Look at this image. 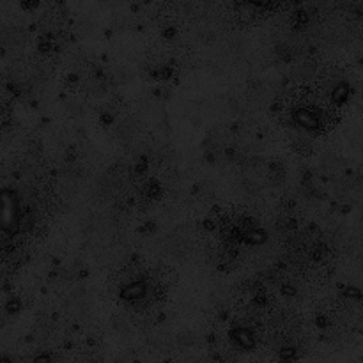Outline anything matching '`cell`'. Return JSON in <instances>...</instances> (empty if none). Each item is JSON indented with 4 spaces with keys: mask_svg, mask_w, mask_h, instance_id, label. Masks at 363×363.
<instances>
[{
    "mask_svg": "<svg viewBox=\"0 0 363 363\" xmlns=\"http://www.w3.org/2000/svg\"><path fill=\"white\" fill-rule=\"evenodd\" d=\"M21 227V204L16 191L0 190V233L14 236Z\"/></svg>",
    "mask_w": 363,
    "mask_h": 363,
    "instance_id": "6da1fadb",
    "label": "cell"
}]
</instances>
